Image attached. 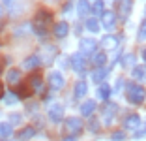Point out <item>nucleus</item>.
<instances>
[{
    "label": "nucleus",
    "instance_id": "412c9836",
    "mask_svg": "<svg viewBox=\"0 0 146 141\" xmlns=\"http://www.w3.org/2000/svg\"><path fill=\"white\" fill-rule=\"evenodd\" d=\"M34 134H36V130L32 128V126H26L25 130H21V132H19V139H21V141H28L32 136H34Z\"/></svg>",
    "mask_w": 146,
    "mask_h": 141
},
{
    "label": "nucleus",
    "instance_id": "f03ea898",
    "mask_svg": "<svg viewBox=\"0 0 146 141\" xmlns=\"http://www.w3.org/2000/svg\"><path fill=\"white\" fill-rule=\"evenodd\" d=\"M125 96H127V100L131 103H142V100H144V89L135 85V83H129L125 87Z\"/></svg>",
    "mask_w": 146,
    "mask_h": 141
},
{
    "label": "nucleus",
    "instance_id": "f257e3e1",
    "mask_svg": "<svg viewBox=\"0 0 146 141\" xmlns=\"http://www.w3.org/2000/svg\"><path fill=\"white\" fill-rule=\"evenodd\" d=\"M49 23H51V15L45 13V11H39L38 17L34 19V32L43 38V36L47 34V25Z\"/></svg>",
    "mask_w": 146,
    "mask_h": 141
},
{
    "label": "nucleus",
    "instance_id": "39448f33",
    "mask_svg": "<svg viewBox=\"0 0 146 141\" xmlns=\"http://www.w3.org/2000/svg\"><path fill=\"white\" fill-rule=\"evenodd\" d=\"M49 85H51L52 90H60L64 87V75L60 72H52L49 73Z\"/></svg>",
    "mask_w": 146,
    "mask_h": 141
},
{
    "label": "nucleus",
    "instance_id": "c9c22d12",
    "mask_svg": "<svg viewBox=\"0 0 146 141\" xmlns=\"http://www.w3.org/2000/svg\"><path fill=\"white\" fill-rule=\"evenodd\" d=\"M142 58L146 60V49H144V51H142Z\"/></svg>",
    "mask_w": 146,
    "mask_h": 141
},
{
    "label": "nucleus",
    "instance_id": "7c9ffc66",
    "mask_svg": "<svg viewBox=\"0 0 146 141\" xmlns=\"http://www.w3.org/2000/svg\"><path fill=\"white\" fill-rule=\"evenodd\" d=\"M122 139H124V134L122 132H114L112 134V141H122Z\"/></svg>",
    "mask_w": 146,
    "mask_h": 141
},
{
    "label": "nucleus",
    "instance_id": "20e7f679",
    "mask_svg": "<svg viewBox=\"0 0 146 141\" xmlns=\"http://www.w3.org/2000/svg\"><path fill=\"white\" fill-rule=\"evenodd\" d=\"M71 68L75 70V72H84V68H86V60H84V55L82 53H75V55H71Z\"/></svg>",
    "mask_w": 146,
    "mask_h": 141
},
{
    "label": "nucleus",
    "instance_id": "f704fd0d",
    "mask_svg": "<svg viewBox=\"0 0 146 141\" xmlns=\"http://www.w3.org/2000/svg\"><path fill=\"white\" fill-rule=\"evenodd\" d=\"M77 139V136H69V137H66V139H62V141H75Z\"/></svg>",
    "mask_w": 146,
    "mask_h": 141
},
{
    "label": "nucleus",
    "instance_id": "7ed1b4c3",
    "mask_svg": "<svg viewBox=\"0 0 146 141\" xmlns=\"http://www.w3.org/2000/svg\"><path fill=\"white\" fill-rule=\"evenodd\" d=\"M47 115H49V119H51L52 122H60V120L64 119V107H62L60 103H52V105L49 107Z\"/></svg>",
    "mask_w": 146,
    "mask_h": 141
},
{
    "label": "nucleus",
    "instance_id": "a878e982",
    "mask_svg": "<svg viewBox=\"0 0 146 141\" xmlns=\"http://www.w3.org/2000/svg\"><path fill=\"white\" fill-rule=\"evenodd\" d=\"M92 11H94V15H99V17H101V15H103V0H96V4L92 6Z\"/></svg>",
    "mask_w": 146,
    "mask_h": 141
},
{
    "label": "nucleus",
    "instance_id": "6e6552de",
    "mask_svg": "<svg viewBox=\"0 0 146 141\" xmlns=\"http://www.w3.org/2000/svg\"><path fill=\"white\" fill-rule=\"evenodd\" d=\"M101 23H103V26L107 30H112V28H114V23H116V13L103 11V15H101Z\"/></svg>",
    "mask_w": 146,
    "mask_h": 141
},
{
    "label": "nucleus",
    "instance_id": "0eeeda50",
    "mask_svg": "<svg viewBox=\"0 0 146 141\" xmlns=\"http://www.w3.org/2000/svg\"><path fill=\"white\" fill-rule=\"evenodd\" d=\"M96 45L98 43L92 38H82L81 40V53L82 55H92V53H96Z\"/></svg>",
    "mask_w": 146,
    "mask_h": 141
},
{
    "label": "nucleus",
    "instance_id": "bb28decb",
    "mask_svg": "<svg viewBox=\"0 0 146 141\" xmlns=\"http://www.w3.org/2000/svg\"><path fill=\"white\" fill-rule=\"evenodd\" d=\"M30 85L34 87L36 90H41V77H39V75H34V77H30Z\"/></svg>",
    "mask_w": 146,
    "mask_h": 141
},
{
    "label": "nucleus",
    "instance_id": "4468645a",
    "mask_svg": "<svg viewBox=\"0 0 146 141\" xmlns=\"http://www.w3.org/2000/svg\"><path fill=\"white\" fill-rule=\"evenodd\" d=\"M131 75L135 81H146V66H135Z\"/></svg>",
    "mask_w": 146,
    "mask_h": 141
},
{
    "label": "nucleus",
    "instance_id": "393cba45",
    "mask_svg": "<svg viewBox=\"0 0 146 141\" xmlns=\"http://www.w3.org/2000/svg\"><path fill=\"white\" fill-rule=\"evenodd\" d=\"M86 28L90 30V32H99V23H98V19H96V17L86 19Z\"/></svg>",
    "mask_w": 146,
    "mask_h": 141
},
{
    "label": "nucleus",
    "instance_id": "f8f14e48",
    "mask_svg": "<svg viewBox=\"0 0 146 141\" xmlns=\"http://www.w3.org/2000/svg\"><path fill=\"white\" fill-rule=\"evenodd\" d=\"M129 11H131V0H120V4H118V15L122 19H127Z\"/></svg>",
    "mask_w": 146,
    "mask_h": 141
},
{
    "label": "nucleus",
    "instance_id": "dca6fc26",
    "mask_svg": "<svg viewBox=\"0 0 146 141\" xmlns=\"http://www.w3.org/2000/svg\"><path fill=\"white\" fill-rule=\"evenodd\" d=\"M94 111H96V102H92V100H88V102H84L81 105V113L84 117H90Z\"/></svg>",
    "mask_w": 146,
    "mask_h": 141
},
{
    "label": "nucleus",
    "instance_id": "2eb2a0df",
    "mask_svg": "<svg viewBox=\"0 0 146 141\" xmlns=\"http://www.w3.org/2000/svg\"><path fill=\"white\" fill-rule=\"evenodd\" d=\"M77 11H79V17H86V15L92 11V8L86 0H79L77 2Z\"/></svg>",
    "mask_w": 146,
    "mask_h": 141
},
{
    "label": "nucleus",
    "instance_id": "9b49d317",
    "mask_svg": "<svg viewBox=\"0 0 146 141\" xmlns=\"http://www.w3.org/2000/svg\"><path fill=\"white\" fill-rule=\"evenodd\" d=\"M116 109H118L116 103H105V107H103V119H105V122H107V124L112 122V117H114Z\"/></svg>",
    "mask_w": 146,
    "mask_h": 141
},
{
    "label": "nucleus",
    "instance_id": "cd10ccee",
    "mask_svg": "<svg viewBox=\"0 0 146 141\" xmlns=\"http://www.w3.org/2000/svg\"><path fill=\"white\" fill-rule=\"evenodd\" d=\"M133 60H135V56H133V55H125V56H124V62H122V64L127 68V66H133Z\"/></svg>",
    "mask_w": 146,
    "mask_h": 141
},
{
    "label": "nucleus",
    "instance_id": "473e14b6",
    "mask_svg": "<svg viewBox=\"0 0 146 141\" xmlns=\"http://www.w3.org/2000/svg\"><path fill=\"white\" fill-rule=\"evenodd\" d=\"M9 119H11V122H19V120H21V115H11Z\"/></svg>",
    "mask_w": 146,
    "mask_h": 141
},
{
    "label": "nucleus",
    "instance_id": "4be33fe9",
    "mask_svg": "<svg viewBox=\"0 0 146 141\" xmlns=\"http://www.w3.org/2000/svg\"><path fill=\"white\" fill-rule=\"evenodd\" d=\"M86 90H88V85H86L84 81H79L77 85H75V98H82L86 94Z\"/></svg>",
    "mask_w": 146,
    "mask_h": 141
},
{
    "label": "nucleus",
    "instance_id": "aec40b11",
    "mask_svg": "<svg viewBox=\"0 0 146 141\" xmlns=\"http://www.w3.org/2000/svg\"><path fill=\"white\" fill-rule=\"evenodd\" d=\"M23 66H25V70H34V68H38V66H39V56H28V58H26L25 60V64H23Z\"/></svg>",
    "mask_w": 146,
    "mask_h": 141
},
{
    "label": "nucleus",
    "instance_id": "72a5a7b5",
    "mask_svg": "<svg viewBox=\"0 0 146 141\" xmlns=\"http://www.w3.org/2000/svg\"><path fill=\"white\" fill-rule=\"evenodd\" d=\"M2 2H4V4L8 6V8H11V6L15 4V0H2Z\"/></svg>",
    "mask_w": 146,
    "mask_h": 141
},
{
    "label": "nucleus",
    "instance_id": "a211bd4d",
    "mask_svg": "<svg viewBox=\"0 0 146 141\" xmlns=\"http://www.w3.org/2000/svg\"><path fill=\"white\" fill-rule=\"evenodd\" d=\"M92 62H94L96 68H101V66H105V62H107V55H105V53H94Z\"/></svg>",
    "mask_w": 146,
    "mask_h": 141
},
{
    "label": "nucleus",
    "instance_id": "5701e85b",
    "mask_svg": "<svg viewBox=\"0 0 146 141\" xmlns=\"http://www.w3.org/2000/svg\"><path fill=\"white\" fill-rule=\"evenodd\" d=\"M109 96H111V87H109V85H99V89H98V98L109 100Z\"/></svg>",
    "mask_w": 146,
    "mask_h": 141
},
{
    "label": "nucleus",
    "instance_id": "c85d7f7f",
    "mask_svg": "<svg viewBox=\"0 0 146 141\" xmlns=\"http://www.w3.org/2000/svg\"><path fill=\"white\" fill-rule=\"evenodd\" d=\"M4 100H6V103H15V102H17V96H15L13 92H8L4 96Z\"/></svg>",
    "mask_w": 146,
    "mask_h": 141
},
{
    "label": "nucleus",
    "instance_id": "423d86ee",
    "mask_svg": "<svg viewBox=\"0 0 146 141\" xmlns=\"http://www.w3.org/2000/svg\"><path fill=\"white\" fill-rule=\"evenodd\" d=\"M81 130H82V120H79V119H68L66 120V132L68 134L77 136Z\"/></svg>",
    "mask_w": 146,
    "mask_h": 141
},
{
    "label": "nucleus",
    "instance_id": "6ab92c4d",
    "mask_svg": "<svg viewBox=\"0 0 146 141\" xmlns=\"http://www.w3.org/2000/svg\"><path fill=\"white\" fill-rule=\"evenodd\" d=\"M105 77H107V70L101 66V68H98L94 73H92V81H94V83H101Z\"/></svg>",
    "mask_w": 146,
    "mask_h": 141
},
{
    "label": "nucleus",
    "instance_id": "b1692460",
    "mask_svg": "<svg viewBox=\"0 0 146 141\" xmlns=\"http://www.w3.org/2000/svg\"><path fill=\"white\" fill-rule=\"evenodd\" d=\"M0 136H2V137H9V136H13L11 124H8V122H2V124H0Z\"/></svg>",
    "mask_w": 146,
    "mask_h": 141
},
{
    "label": "nucleus",
    "instance_id": "f3484780",
    "mask_svg": "<svg viewBox=\"0 0 146 141\" xmlns=\"http://www.w3.org/2000/svg\"><path fill=\"white\" fill-rule=\"evenodd\" d=\"M6 79H8L9 85H17V83L21 81V73H19V70L11 68V70L8 72V77H6Z\"/></svg>",
    "mask_w": 146,
    "mask_h": 141
},
{
    "label": "nucleus",
    "instance_id": "9d476101",
    "mask_svg": "<svg viewBox=\"0 0 146 141\" xmlns=\"http://www.w3.org/2000/svg\"><path fill=\"white\" fill-rule=\"evenodd\" d=\"M124 126L127 130H137L139 126H141V119H139V115H135V113L127 115V117H125V120H124Z\"/></svg>",
    "mask_w": 146,
    "mask_h": 141
},
{
    "label": "nucleus",
    "instance_id": "2f4dec72",
    "mask_svg": "<svg viewBox=\"0 0 146 141\" xmlns=\"http://www.w3.org/2000/svg\"><path fill=\"white\" fill-rule=\"evenodd\" d=\"M90 130H92V132H98V130H99V124L92 120V122H90Z\"/></svg>",
    "mask_w": 146,
    "mask_h": 141
},
{
    "label": "nucleus",
    "instance_id": "1a4fd4ad",
    "mask_svg": "<svg viewBox=\"0 0 146 141\" xmlns=\"http://www.w3.org/2000/svg\"><path fill=\"white\" fill-rule=\"evenodd\" d=\"M69 32V25L66 21H60V23H56L54 25V30H52V34L56 36V38H66Z\"/></svg>",
    "mask_w": 146,
    "mask_h": 141
},
{
    "label": "nucleus",
    "instance_id": "ddd939ff",
    "mask_svg": "<svg viewBox=\"0 0 146 141\" xmlns=\"http://www.w3.org/2000/svg\"><path fill=\"white\" fill-rule=\"evenodd\" d=\"M101 45L105 49H116L118 47V38L116 36H105V38H101Z\"/></svg>",
    "mask_w": 146,
    "mask_h": 141
},
{
    "label": "nucleus",
    "instance_id": "e433bc0d",
    "mask_svg": "<svg viewBox=\"0 0 146 141\" xmlns=\"http://www.w3.org/2000/svg\"><path fill=\"white\" fill-rule=\"evenodd\" d=\"M0 15H2V6H0Z\"/></svg>",
    "mask_w": 146,
    "mask_h": 141
},
{
    "label": "nucleus",
    "instance_id": "c756f323",
    "mask_svg": "<svg viewBox=\"0 0 146 141\" xmlns=\"http://www.w3.org/2000/svg\"><path fill=\"white\" fill-rule=\"evenodd\" d=\"M139 40H146V21H142L141 30H139Z\"/></svg>",
    "mask_w": 146,
    "mask_h": 141
}]
</instances>
